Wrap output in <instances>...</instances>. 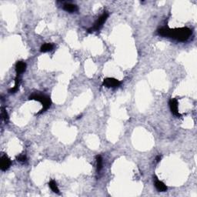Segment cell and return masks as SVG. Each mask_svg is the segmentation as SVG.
Wrapping results in <instances>:
<instances>
[{
  "label": "cell",
  "mask_w": 197,
  "mask_h": 197,
  "mask_svg": "<svg viewBox=\"0 0 197 197\" xmlns=\"http://www.w3.org/2000/svg\"><path fill=\"white\" fill-rule=\"evenodd\" d=\"M158 33L162 36L173 38L179 42H185L190 37L192 32L187 27L176 28L173 30L168 27H163L158 30Z\"/></svg>",
  "instance_id": "6da1fadb"
},
{
  "label": "cell",
  "mask_w": 197,
  "mask_h": 197,
  "mask_svg": "<svg viewBox=\"0 0 197 197\" xmlns=\"http://www.w3.org/2000/svg\"><path fill=\"white\" fill-rule=\"evenodd\" d=\"M29 100H36V101H39L42 103V105H43V109H41V111L38 114H41V113H43V112H46V111L50 107L51 104H52V101H51L50 100V97H49L48 96H46V95H41L37 94V93H34V94L31 95V96L29 97Z\"/></svg>",
  "instance_id": "7a4b0ae2"
},
{
  "label": "cell",
  "mask_w": 197,
  "mask_h": 197,
  "mask_svg": "<svg viewBox=\"0 0 197 197\" xmlns=\"http://www.w3.org/2000/svg\"><path fill=\"white\" fill-rule=\"evenodd\" d=\"M108 17H109V13H108L107 12H104L103 13V15H101V16L96 20L94 26H93L91 29H89L88 30L89 33H92V32H94V31H99V30L103 27V24L106 23Z\"/></svg>",
  "instance_id": "3957f363"
},
{
  "label": "cell",
  "mask_w": 197,
  "mask_h": 197,
  "mask_svg": "<svg viewBox=\"0 0 197 197\" xmlns=\"http://www.w3.org/2000/svg\"><path fill=\"white\" fill-rule=\"evenodd\" d=\"M121 82L119 80L114 78H106L103 80V86L107 87V88H115V87L119 86Z\"/></svg>",
  "instance_id": "277c9868"
},
{
  "label": "cell",
  "mask_w": 197,
  "mask_h": 197,
  "mask_svg": "<svg viewBox=\"0 0 197 197\" xmlns=\"http://www.w3.org/2000/svg\"><path fill=\"white\" fill-rule=\"evenodd\" d=\"M11 160H9V158L7 156L3 155V156L1 157V160H0V168H1V170H2V171H6L7 170H9L10 166H11Z\"/></svg>",
  "instance_id": "5b68a950"
},
{
  "label": "cell",
  "mask_w": 197,
  "mask_h": 197,
  "mask_svg": "<svg viewBox=\"0 0 197 197\" xmlns=\"http://www.w3.org/2000/svg\"><path fill=\"white\" fill-rule=\"evenodd\" d=\"M169 105H170V110H171L172 113L175 116L180 117L181 115L179 114V111H178V101L176 99H171L169 102Z\"/></svg>",
  "instance_id": "8992f818"
},
{
  "label": "cell",
  "mask_w": 197,
  "mask_h": 197,
  "mask_svg": "<svg viewBox=\"0 0 197 197\" xmlns=\"http://www.w3.org/2000/svg\"><path fill=\"white\" fill-rule=\"evenodd\" d=\"M155 186L159 192H166L167 190V186L164 184V182L159 180L157 177H155Z\"/></svg>",
  "instance_id": "52a82bcc"
},
{
  "label": "cell",
  "mask_w": 197,
  "mask_h": 197,
  "mask_svg": "<svg viewBox=\"0 0 197 197\" xmlns=\"http://www.w3.org/2000/svg\"><path fill=\"white\" fill-rule=\"evenodd\" d=\"M26 64L23 61H19L17 62L16 65V71L17 76H19L20 74L26 71Z\"/></svg>",
  "instance_id": "ba28073f"
},
{
  "label": "cell",
  "mask_w": 197,
  "mask_h": 197,
  "mask_svg": "<svg viewBox=\"0 0 197 197\" xmlns=\"http://www.w3.org/2000/svg\"><path fill=\"white\" fill-rule=\"evenodd\" d=\"M63 9L65 11L69 12H75L78 11V6L75 4L72 3H65L64 4V5L62 6Z\"/></svg>",
  "instance_id": "9c48e42d"
},
{
  "label": "cell",
  "mask_w": 197,
  "mask_h": 197,
  "mask_svg": "<svg viewBox=\"0 0 197 197\" xmlns=\"http://www.w3.org/2000/svg\"><path fill=\"white\" fill-rule=\"evenodd\" d=\"M52 49H53V45L52 43H45L41 46L40 51L42 52H47L52 50Z\"/></svg>",
  "instance_id": "30bf717a"
},
{
  "label": "cell",
  "mask_w": 197,
  "mask_h": 197,
  "mask_svg": "<svg viewBox=\"0 0 197 197\" xmlns=\"http://www.w3.org/2000/svg\"><path fill=\"white\" fill-rule=\"evenodd\" d=\"M49 186L50 187V189H52V191H53L55 193H59V189L58 188L57 184H56V182H55L54 180H51L50 182H49Z\"/></svg>",
  "instance_id": "8fae6325"
},
{
  "label": "cell",
  "mask_w": 197,
  "mask_h": 197,
  "mask_svg": "<svg viewBox=\"0 0 197 197\" xmlns=\"http://www.w3.org/2000/svg\"><path fill=\"white\" fill-rule=\"evenodd\" d=\"M96 164H97V171L100 172L103 168V159L101 156L98 155L96 156Z\"/></svg>",
  "instance_id": "7c38bea8"
},
{
  "label": "cell",
  "mask_w": 197,
  "mask_h": 197,
  "mask_svg": "<svg viewBox=\"0 0 197 197\" xmlns=\"http://www.w3.org/2000/svg\"><path fill=\"white\" fill-rule=\"evenodd\" d=\"M2 119L5 121V122H6V121H8V119H9L8 113H7L6 110H5L4 108H2Z\"/></svg>",
  "instance_id": "4fadbf2b"
},
{
  "label": "cell",
  "mask_w": 197,
  "mask_h": 197,
  "mask_svg": "<svg viewBox=\"0 0 197 197\" xmlns=\"http://www.w3.org/2000/svg\"><path fill=\"white\" fill-rule=\"evenodd\" d=\"M18 161L21 162V163H25V162L26 161V160H27V158H26V157L25 156V155H21V156H19V157H18Z\"/></svg>",
  "instance_id": "5bb4252c"
},
{
  "label": "cell",
  "mask_w": 197,
  "mask_h": 197,
  "mask_svg": "<svg viewBox=\"0 0 197 197\" xmlns=\"http://www.w3.org/2000/svg\"><path fill=\"white\" fill-rule=\"evenodd\" d=\"M156 160H157V163H159V162L161 160V156H160V155H159V156H157V158H156Z\"/></svg>",
  "instance_id": "9a60e30c"
}]
</instances>
